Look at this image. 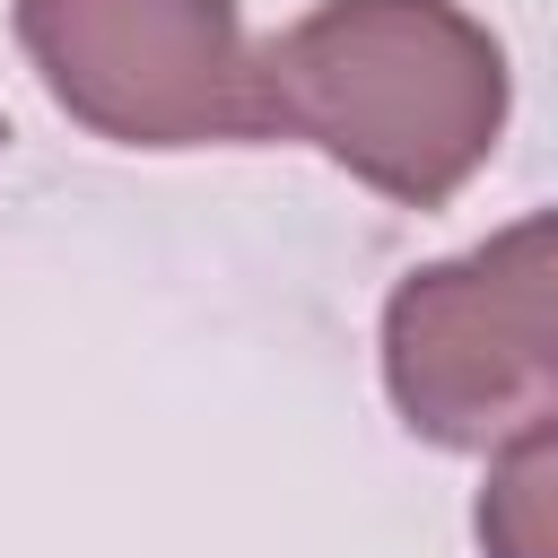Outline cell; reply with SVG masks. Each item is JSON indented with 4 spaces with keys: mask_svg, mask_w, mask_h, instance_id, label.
I'll return each mask as SVG.
<instances>
[{
    "mask_svg": "<svg viewBox=\"0 0 558 558\" xmlns=\"http://www.w3.org/2000/svg\"><path fill=\"white\" fill-rule=\"evenodd\" d=\"M270 131L401 209L453 201L506 131V52L453 0H323L262 44Z\"/></svg>",
    "mask_w": 558,
    "mask_h": 558,
    "instance_id": "cell-1",
    "label": "cell"
},
{
    "mask_svg": "<svg viewBox=\"0 0 558 558\" xmlns=\"http://www.w3.org/2000/svg\"><path fill=\"white\" fill-rule=\"evenodd\" d=\"M17 44L52 105L122 148L270 140L262 52L235 0H17Z\"/></svg>",
    "mask_w": 558,
    "mask_h": 558,
    "instance_id": "cell-3",
    "label": "cell"
},
{
    "mask_svg": "<svg viewBox=\"0 0 558 558\" xmlns=\"http://www.w3.org/2000/svg\"><path fill=\"white\" fill-rule=\"evenodd\" d=\"M384 392L445 453L558 427V209L427 262L384 305Z\"/></svg>",
    "mask_w": 558,
    "mask_h": 558,
    "instance_id": "cell-2",
    "label": "cell"
},
{
    "mask_svg": "<svg viewBox=\"0 0 558 558\" xmlns=\"http://www.w3.org/2000/svg\"><path fill=\"white\" fill-rule=\"evenodd\" d=\"M471 532L488 558H558V427L497 453V471L471 506Z\"/></svg>",
    "mask_w": 558,
    "mask_h": 558,
    "instance_id": "cell-4",
    "label": "cell"
}]
</instances>
